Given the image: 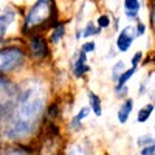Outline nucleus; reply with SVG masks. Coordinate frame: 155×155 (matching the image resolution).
Instances as JSON below:
<instances>
[{
    "mask_svg": "<svg viewBox=\"0 0 155 155\" xmlns=\"http://www.w3.org/2000/svg\"><path fill=\"white\" fill-rule=\"evenodd\" d=\"M54 16H56V6L53 0H37L30 8L28 14L25 16L23 33H28V30H36L50 20H51V25L56 27Z\"/></svg>",
    "mask_w": 155,
    "mask_h": 155,
    "instance_id": "obj_1",
    "label": "nucleus"
},
{
    "mask_svg": "<svg viewBox=\"0 0 155 155\" xmlns=\"http://www.w3.org/2000/svg\"><path fill=\"white\" fill-rule=\"evenodd\" d=\"M19 88L9 79L0 76V120L6 118L16 104Z\"/></svg>",
    "mask_w": 155,
    "mask_h": 155,
    "instance_id": "obj_2",
    "label": "nucleus"
},
{
    "mask_svg": "<svg viewBox=\"0 0 155 155\" xmlns=\"http://www.w3.org/2000/svg\"><path fill=\"white\" fill-rule=\"evenodd\" d=\"M25 61V51L19 47H0V74L20 67Z\"/></svg>",
    "mask_w": 155,
    "mask_h": 155,
    "instance_id": "obj_3",
    "label": "nucleus"
},
{
    "mask_svg": "<svg viewBox=\"0 0 155 155\" xmlns=\"http://www.w3.org/2000/svg\"><path fill=\"white\" fill-rule=\"evenodd\" d=\"M28 45H30V51H31L33 58H36V59H44L48 54V45L42 36H39V34L31 36Z\"/></svg>",
    "mask_w": 155,
    "mask_h": 155,
    "instance_id": "obj_4",
    "label": "nucleus"
},
{
    "mask_svg": "<svg viewBox=\"0 0 155 155\" xmlns=\"http://www.w3.org/2000/svg\"><path fill=\"white\" fill-rule=\"evenodd\" d=\"M134 30L130 27L124 28L120 34H118V39H116V48H118L120 51H127L129 48H130V45L134 44V39H135V34L132 33Z\"/></svg>",
    "mask_w": 155,
    "mask_h": 155,
    "instance_id": "obj_5",
    "label": "nucleus"
},
{
    "mask_svg": "<svg viewBox=\"0 0 155 155\" xmlns=\"http://www.w3.org/2000/svg\"><path fill=\"white\" fill-rule=\"evenodd\" d=\"M16 17V12L12 11L11 8H5V9H0V37H2L8 27L12 23V20H14Z\"/></svg>",
    "mask_w": 155,
    "mask_h": 155,
    "instance_id": "obj_6",
    "label": "nucleus"
},
{
    "mask_svg": "<svg viewBox=\"0 0 155 155\" xmlns=\"http://www.w3.org/2000/svg\"><path fill=\"white\" fill-rule=\"evenodd\" d=\"M132 109H134V99H126V102H124V104L120 107V110H118V121H120L121 124H124V123L127 121V118L130 116Z\"/></svg>",
    "mask_w": 155,
    "mask_h": 155,
    "instance_id": "obj_7",
    "label": "nucleus"
},
{
    "mask_svg": "<svg viewBox=\"0 0 155 155\" xmlns=\"http://www.w3.org/2000/svg\"><path fill=\"white\" fill-rule=\"evenodd\" d=\"M126 6V16L129 19H138V11H140V2L138 0H124Z\"/></svg>",
    "mask_w": 155,
    "mask_h": 155,
    "instance_id": "obj_8",
    "label": "nucleus"
},
{
    "mask_svg": "<svg viewBox=\"0 0 155 155\" xmlns=\"http://www.w3.org/2000/svg\"><path fill=\"white\" fill-rule=\"evenodd\" d=\"M85 54L87 53H84V51H82V53L79 54V58H78V62L74 64V67H73V71H74V74L78 78L88 71V65H85V61H87V56Z\"/></svg>",
    "mask_w": 155,
    "mask_h": 155,
    "instance_id": "obj_9",
    "label": "nucleus"
},
{
    "mask_svg": "<svg viewBox=\"0 0 155 155\" xmlns=\"http://www.w3.org/2000/svg\"><path fill=\"white\" fill-rule=\"evenodd\" d=\"M88 99H90V107H92L93 113H95L96 116H99V115L102 113V110H101V99H99V96H98V95H95L93 92H88Z\"/></svg>",
    "mask_w": 155,
    "mask_h": 155,
    "instance_id": "obj_10",
    "label": "nucleus"
},
{
    "mask_svg": "<svg viewBox=\"0 0 155 155\" xmlns=\"http://www.w3.org/2000/svg\"><path fill=\"white\" fill-rule=\"evenodd\" d=\"M153 109H155L153 104H147V106H144L143 109L138 112V123H146V121L149 120L150 113L153 112Z\"/></svg>",
    "mask_w": 155,
    "mask_h": 155,
    "instance_id": "obj_11",
    "label": "nucleus"
},
{
    "mask_svg": "<svg viewBox=\"0 0 155 155\" xmlns=\"http://www.w3.org/2000/svg\"><path fill=\"white\" fill-rule=\"evenodd\" d=\"M0 155H28V150L23 146H12V147L3 149L0 152Z\"/></svg>",
    "mask_w": 155,
    "mask_h": 155,
    "instance_id": "obj_12",
    "label": "nucleus"
},
{
    "mask_svg": "<svg viewBox=\"0 0 155 155\" xmlns=\"http://www.w3.org/2000/svg\"><path fill=\"white\" fill-rule=\"evenodd\" d=\"M135 71H137V67H132V68H129V70H124V71L118 76V79H116L118 85H126V82L135 74Z\"/></svg>",
    "mask_w": 155,
    "mask_h": 155,
    "instance_id": "obj_13",
    "label": "nucleus"
},
{
    "mask_svg": "<svg viewBox=\"0 0 155 155\" xmlns=\"http://www.w3.org/2000/svg\"><path fill=\"white\" fill-rule=\"evenodd\" d=\"M64 34H65V27H64V25H58V27H54L53 33H51V44H58L64 37Z\"/></svg>",
    "mask_w": 155,
    "mask_h": 155,
    "instance_id": "obj_14",
    "label": "nucleus"
},
{
    "mask_svg": "<svg viewBox=\"0 0 155 155\" xmlns=\"http://www.w3.org/2000/svg\"><path fill=\"white\" fill-rule=\"evenodd\" d=\"M98 33H99V28L96 27L93 22H88L85 30H84V33H82V36L84 37H88V36H93V34H98Z\"/></svg>",
    "mask_w": 155,
    "mask_h": 155,
    "instance_id": "obj_15",
    "label": "nucleus"
},
{
    "mask_svg": "<svg viewBox=\"0 0 155 155\" xmlns=\"http://www.w3.org/2000/svg\"><path fill=\"white\" fill-rule=\"evenodd\" d=\"M124 62L123 61H120V62H116L115 64V67H113V70H112V78H113V81H116L118 79V76L124 71Z\"/></svg>",
    "mask_w": 155,
    "mask_h": 155,
    "instance_id": "obj_16",
    "label": "nucleus"
},
{
    "mask_svg": "<svg viewBox=\"0 0 155 155\" xmlns=\"http://www.w3.org/2000/svg\"><path fill=\"white\" fill-rule=\"evenodd\" d=\"M90 113V109H87V107H84V109H81V112L79 113H78L76 116H74V120H73V124L76 126V124H79L84 118H85V116Z\"/></svg>",
    "mask_w": 155,
    "mask_h": 155,
    "instance_id": "obj_17",
    "label": "nucleus"
},
{
    "mask_svg": "<svg viewBox=\"0 0 155 155\" xmlns=\"http://www.w3.org/2000/svg\"><path fill=\"white\" fill-rule=\"evenodd\" d=\"M110 25V17L107 16V14H102V16H99V19H98V28L99 30H102V28H107Z\"/></svg>",
    "mask_w": 155,
    "mask_h": 155,
    "instance_id": "obj_18",
    "label": "nucleus"
},
{
    "mask_svg": "<svg viewBox=\"0 0 155 155\" xmlns=\"http://www.w3.org/2000/svg\"><path fill=\"white\" fill-rule=\"evenodd\" d=\"M153 137L152 135H143V137H140L138 138V146H141V147H143V146H149L150 143H153Z\"/></svg>",
    "mask_w": 155,
    "mask_h": 155,
    "instance_id": "obj_19",
    "label": "nucleus"
},
{
    "mask_svg": "<svg viewBox=\"0 0 155 155\" xmlns=\"http://www.w3.org/2000/svg\"><path fill=\"white\" fill-rule=\"evenodd\" d=\"M141 155H155V144H149L141 149Z\"/></svg>",
    "mask_w": 155,
    "mask_h": 155,
    "instance_id": "obj_20",
    "label": "nucleus"
},
{
    "mask_svg": "<svg viewBox=\"0 0 155 155\" xmlns=\"http://www.w3.org/2000/svg\"><path fill=\"white\" fill-rule=\"evenodd\" d=\"M95 48H96L95 42H85V44L82 45V51H84V53H90V51H95Z\"/></svg>",
    "mask_w": 155,
    "mask_h": 155,
    "instance_id": "obj_21",
    "label": "nucleus"
},
{
    "mask_svg": "<svg viewBox=\"0 0 155 155\" xmlns=\"http://www.w3.org/2000/svg\"><path fill=\"white\" fill-rule=\"evenodd\" d=\"M143 59V53H141V51H138V53H135V56L132 58V65L134 67H137L138 65V62Z\"/></svg>",
    "mask_w": 155,
    "mask_h": 155,
    "instance_id": "obj_22",
    "label": "nucleus"
},
{
    "mask_svg": "<svg viewBox=\"0 0 155 155\" xmlns=\"http://www.w3.org/2000/svg\"><path fill=\"white\" fill-rule=\"evenodd\" d=\"M144 31H146V27L141 22H138V27H137V33H135V36H143L144 34Z\"/></svg>",
    "mask_w": 155,
    "mask_h": 155,
    "instance_id": "obj_23",
    "label": "nucleus"
},
{
    "mask_svg": "<svg viewBox=\"0 0 155 155\" xmlns=\"http://www.w3.org/2000/svg\"><path fill=\"white\" fill-rule=\"evenodd\" d=\"M54 115H58V106H56V104L50 106V110H48V118H54Z\"/></svg>",
    "mask_w": 155,
    "mask_h": 155,
    "instance_id": "obj_24",
    "label": "nucleus"
},
{
    "mask_svg": "<svg viewBox=\"0 0 155 155\" xmlns=\"http://www.w3.org/2000/svg\"><path fill=\"white\" fill-rule=\"evenodd\" d=\"M2 45H3V39H2V37H0V47H2Z\"/></svg>",
    "mask_w": 155,
    "mask_h": 155,
    "instance_id": "obj_25",
    "label": "nucleus"
},
{
    "mask_svg": "<svg viewBox=\"0 0 155 155\" xmlns=\"http://www.w3.org/2000/svg\"><path fill=\"white\" fill-rule=\"evenodd\" d=\"M153 143H155V141H153Z\"/></svg>",
    "mask_w": 155,
    "mask_h": 155,
    "instance_id": "obj_26",
    "label": "nucleus"
}]
</instances>
